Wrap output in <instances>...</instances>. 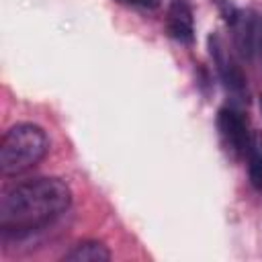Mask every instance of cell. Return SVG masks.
<instances>
[{"mask_svg":"<svg viewBox=\"0 0 262 262\" xmlns=\"http://www.w3.org/2000/svg\"><path fill=\"white\" fill-rule=\"evenodd\" d=\"M72 203V190L61 178L41 176L12 184L0 199V229L4 235H27L55 221Z\"/></svg>","mask_w":262,"mask_h":262,"instance_id":"cell-1","label":"cell"},{"mask_svg":"<svg viewBox=\"0 0 262 262\" xmlns=\"http://www.w3.org/2000/svg\"><path fill=\"white\" fill-rule=\"evenodd\" d=\"M49 149V139L39 125L16 123L0 141V170L4 176H16L37 166Z\"/></svg>","mask_w":262,"mask_h":262,"instance_id":"cell-2","label":"cell"},{"mask_svg":"<svg viewBox=\"0 0 262 262\" xmlns=\"http://www.w3.org/2000/svg\"><path fill=\"white\" fill-rule=\"evenodd\" d=\"M217 131L223 143V149L231 160H239L248 154L252 131L246 115L235 106H221L217 113Z\"/></svg>","mask_w":262,"mask_h":262,"instance_id":"cell-3","label":"cell"},{"mask_svg":"<svg viewBox=\"0 0 262 262\" xmlns=\"http://www.w3.org/2000/svg\"><path fill=\"white\" fill-rule=\"evenodd\" d=\"M229 29H231V39H233V47L237 49V53L246 59H250L260 41H262V25L260 18L254 10H235L229 18Z\"/></svg>","mask_w":262,"mask_h":262,"instance_id":"cell-4","label":"cell"},{"mask_svg":"<svg viewBox=\"0 0 262 262\" xmlns=\"http://www.w3.org/2000/svg\"><path fill=\"white\" fill-rule=\"evenodd\" d=\"M209 49H211V57L215 61V68L219 72V78H221L225 90L233 96H244L246 94V76H244L242 68L237 66V61L233 59V55L227 51V47L219 35L209 37Z\"/></svg>","mask_w":262,"mask_h":262,"instance_id":"cell-5","label":"cell"},{"mask_svg":"<svg viewBox=\"0 0 262 262\" xmlns=\"http://www.w3.org/2000/svg\"><path fill=\"white\" fill-rule=\"evenodd\" d=\"M166 31L182 45H190L194 41V14L188 0H170L166 12Z\"/></svg>","mask_w":262,"mask_h":262,"instance_id":"cell-6","label":"cell"},{"mask_svg":"<svg viewBox=\"0 0 262 262\" xmlns=\"http://www.w3.org/2000/svg\"><path fill=\"white\" fill-rule=\"evenodd\" d=\"M63 260H68V262H106V260H111V250L98 239H84V242H78L76 246H72V250H68L63 254Z\"/></svg>","mask_w":262,"mask_h":262,"instance_id":"cell-7","label":"cell"},{"mask_svg":"<svg viewBox=\"0 0 262 262\" xmlns=\"http://www.w3.org/2000/svg\"><path fill=\"white\" fill-rule=\"evenodd\" d=\"M248 176H250V184L262 192V133H254L248 154Z\"/></svg>","mask_w":262,"mask_h":262,"instance_id":"cell-8","label":"cell"},{"mask_svg":"<svg viewBox=\"0 0 262 262\" xmlns=\"http://www.w3.org/2000/svg\"><path fill=\"white\" fill-rule=\"evenodd\" d=\"M123 6L139 8V10H156L160 6V0H117Z\"/></svg>","mask_w":262,"mask_h":262,"instance_id":"cell-9","label":"cell"},{"mask_svg":"<svg viewBox=\"0 0 262 262\" xmlns=\"http://www.w3.org/2000/svg\"><path fill=\"white\" fill-rule=\"evenodd\" d=\"M213 2H215V6L225 14V18H229V16L237 10V8L233 6V0H213Z\"/></svg>","mask_w":262,"mask_h":262,"instance_id":"cell-10","label":"cell"},{"mask_svg":"<svg viewBox=\"0 0 262 262\" xmlns=\"http://www.w3.org/2000/svg\"><path fill=\"white\" fill-rule=\"evenodd\" d=\"M260 111H262V98H260Z\"/></svg>","mask_w":262,"mask_h":262,"instance_id":"cell-11","label":"cell"}]
</instances>
